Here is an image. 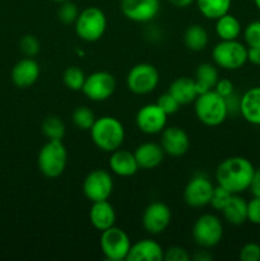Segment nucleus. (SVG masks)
<instances>
[{"mask_svg":"<svg viewBox=\"0 0 260 261\" xmlns=\"http://www.w3.org/2000/svg\"><path fill=\"white\" fill-rule=\"evenodd\" d=\"M255 167L245 157H229L222 161L216 170L217 184L231 194H242L249 190Z\"/></svg>","mask_w":260,"mask_h":261,"instance_id":"obj_1","label":"nucleus"},{"mask_svg":"<svg viewBox=\"0 0 260 261\" xmlns=\"http://www.w3.org/2000/svg\"><path fill=\"white\" fill-rule=\"evenodd\" d=\"M89 132L93 144L102 152L112 153L120 149L124 144V125L114 116H102L96 119Z\"/></svg>","mask_w":260,"mask_h":261,"instance_id":"obj_2","label":"nucleus"},{"mask_svg":"<svg viewBox=\"0 0 260 261\" xmlns=\"http://www.w3.org/2000/svg\"><path fill=\"white\" fill-rule=\"evenodd\" d=\"M194 111L199 121L205 126H219L228 116L226 98L214 89L201 93L194 101Z\"/></svg>","mask_w":260,"mask_h":261,"instance_id":"obj_3","label":"nucleus"},{"mask_svg":"<svg viewBox=\"0 0 260 261\" xmlns=\"http://www.w3.org/2000/svg\"><path fill=\"white\" fill-rule=\"evenodd\" d=\"M40 172L47 178L61 176L68 166V150L63 140H47L37 155Z\"/></svg>","mask_w":260,"mask_h":261,"instance_id":"obj_4","label":"nucleus"},{"mask_svg":"<svg viewBox=\"0 0 260 261\" xmlns=\"http://www.w3.org/2000/svg\"><path fill=\"white\" fill-rule=\"evenodd\" d=\"M75 33L82 41L96 42L105 35L107 28V18L103 10L97 7H88L79 12L74 23Z\"/></svg>","mask_w":260,"mask_h":261,"instance_id":"obj_5","label":"nucleus"},{"mask_svg":"<svg viewBox=\"0 0 260 261\" xmlns=\"http://www.w3.org/2000/svg\"><path fill=\"white\" fill-rule=\"evenodd\" d=\"M212 59L218 68L239 70L247 63V46L239 40H221L212 50Z\"/></svg>","mask_w":260,"mask_h":261,"instance_id":"obj_6","label":"nucleus"},{"mask_svg":"<svg viewBox=\"0 0 260 261\" xmlns=\"http://www.w3.org/2000/svg\"><path fill=\"white\" fill-rule=\"evenodd\" d=\"M193 239L201 249H212L222 241L223 223L216 214L205 213L199 217L193 226Z\"/></svg>","mask_w":260,"mask_h":261,"instance_id":"obj_7","label":"nucleus"},{"mask_svg":"<svg viewBox=\"0 0 260 261\" xmlns=\"http://www.w3.org/2000/svg\"><path fill=\"white\" fill-rule=\"evenodd\" d=\"M160 83V73L152 64L140 63L133 66L126 75V87L138 96L149 94Z\"/></svg>","mask_w":260,"mask_h":261,"instance_id":"obj_8","label":"nucleus"},{"mask_svg":"<svg viewBox=\"0 0 260 261\" xmlns=\"http://www.w3.org/2000/svg\"><path fill=\"white\" fill-rule=\"evenodd\" d=\"M99 246L107 260L121 261L126 260L132 242L124 229L114 226L101 232Z\"/></svg>","mask_w":260,"mask_h":261,"instance_id":"obj_9","label":"nucleus"},{"mask_svg":"<svg viewBox=\"0 0 260 261\" xmlns=\"http://www.w3.org/2000/svg\"><path fill=\"white\" fill-rule=\"evenodd\" d=\"M114 190V180L109 171L96 168L83 181V194L89 201L109 200Z\"/></svg>","mask_w":260,"mask_h":261,"instance_id":"obj_10","label":"nucleus"},{"mask_svg":"<svg viewBox=\"0 0 260 261\" xmlns=\"http://www.w3.org/2000/svg\"><path fill=\"white\" fill-rule=\"evenodd\" d=\"M116 89V79L111 73L105 70L94 71L86 76L82 92L87 98L94 102L109 99Z\"/></svg>","mask_w":260,"mask_h":261,"instance_id":"obj_11","label":"nucleus"},{"mask_svg":"<svg viewBox=\"0 0 260 261\" xmlns=\"http://www.w3.org/2000/svg\"><path fill=\"white\" fill-rule=\"evenodd\" d=\"M216 186L213 185L208 176L199 173L190 178L184 190V200L189 206L203 208L209 205L212 195Z\"/></svg>","mask_w":260,"mask_h":261,"instance_id":"obj_12","label":"nucleus"},{"mask_svg":"<svg viewBox=\"0 0 260 261\" xmlns=\"http://www.w3.org/2000/svg\"><path fill=\"white\" fill-rule=\"evenodd\" d=\"M168 115L157 103H148L140 107L135 116L138 129L148 135L161 134L167 124Z\"/></svg>","mask_w":260,"mask_h":261,"instance_id":"obj_13","label":"nucleus"},{"mask_svg":"<svg viewBox=\"0 0 260 261\" xmlns=\"http://www.w3.org/2000/svg\"><path fill=\"white\" fill-rule=\"evenodd\" d=\"M125 18L135 23H148L154 19L161 10L160 0H121L120 3Z\"/></svg>","mask_w":260,"mask_h":261,"instance_id":"obj_14","label":"nucleus"},{"mask_svg":"<svg viewBox=\"0 0 260 261\" xmlns=\"http://www.w3.org/2000/svg\"><path fill=\"white\" fill-rule=\"evenodd\" d=\"M172 213L168 205L161 201L150 203L143 212L142 223L145 231L150 234H160L168 228Z\"/></svg>","mask_w":260,"mask_h":261,"instance_id":"obj_15","label":"nucleus"},{"mask_svg":"<svg viewBox=\"0 0 260 261\" xmlns=\"http://www.w3.org/2000/svg\"><path fill=\"white\" fill-rule=\"evenodd\" d=\"M161 147L165 154L171 157H181L190 148V138L188 133L178 126H166L161 132Z\"/></svg>","mask_w":260,"mask_h":261,"instance_id":"obj_16","label":"nucleus"},{"mask_svg":"<svg viewBox=\"0 0 260 261\" xmlns=\"http://www.w3.org/2000/svg\"><path fill=\"white\" fill-rule=\"evenodd\" d=\"M40 65L33 58H27L18 61L12 69V82L17 88L25 89L32 87L40 78Z\"/></svg>","mask_w":260,"mask_h":261,"instance_id":"obj_17","label":"nucleus"},{"mask_svg":"<svg viewBox=\"0 0 260 261\" xmlns=\"http://www.w3.org/2000/svg\"><path fill=\"white\" fill-rule=\"evenodd\" d=\"M165 250L154 240L144 239L132 244L127 261H162Z\"/></svg>","mask_w":260,"mask_h":261,"instance_id":"obj_18","label":"nucleus"},{"mask_svg":"<svg viewBox=\"0 0 260 261\" xmlns=\"http://www.w3.org/2000/svg\"><path fill=\"white\" fill-rule=\"evenodd\" d=\"M89 222L97 231L103 232L115 226L116 212L109 200L94 201L89 209Z\"/></svg>","mask_w":260,"mask_h":261,"instance_id":"obj_19","label":"nucleus"},{"mask_svg":"<svg viewBox=\"0 0 260 261\" xmlns=\"http://www.w3.org/2000/svg\"><path fill=\"white\" fill-rule=\"evenodd\" d=\"M109 165L111 172L120 177H132L138 172V170H140L135 160L134 152H129L121 148L111 153Z\"/></svg>","mask_w":260,"mask_h":261,"instance_id":"obj_20","label":"nucleus"},{"mask_svg":"<svg viewBox=\"0 0 260 261\" xmlns=\"http://www.w3.org/2000/svg\"><path fill=\"white\" fill-rule=\"evenodd\" d=\"M134 155L139 168L153 170L162 163L165 158V150L158 143L147 142L138 145L137 149L134 150Z\"/></svg>","mask_w":260,"mask_h":261,"instance_id":"obj_21","label":"nucleus"},{"mask_svg":"<svg viewBox=\"0 0 260 261\" xmlns=\"http://www.w3.org/2000/svg\"><path fill=\"white\" fill-rule=\"evenodd\" d=\"M240 114L249 124L260 126V87L249 88L241 96Z\"/></svg>","mask_w":260,"mask_h":261,"instance_id":"obj_22","label":"nucleus"},{"mask_svg":"<svg viewBox=\"0 0 260 261\" xmlns=\"http://www.w3.org/2000/svg\"><path fill=\"white\" fill-rule=\"evenodd\" d=\"M168 93L172 94L176 101L184 106V105L193 103L199 96L198 89H196L195 81L189 76H180L176 78L168 87Z\"/></svg>","mask_w":260,"mask_h":261,"instance_id":"obj_23","label":"nucleus"},{"mask_svg":"<svg viewBox=\"0 0 260 261\" xmlns=\"http://www.w3.org/2000/svg\"><path fill=\"white\" fill-rule=\"evenodd\" d=\"M224 221L232 226H241L247 222V201L240 194H232L228 203L222 211Z\"/></svg>","mask_w":260,"mask_h":261,"instance_id":"obj_24","label":"nucleus"},{"mask_svg":"<svg viewBox=\"0 0 260 261\" xmlns=\"http://www.w3.org/2000/svg\"><path fill=\"white\" fill-rule=\"evenodd\" d=\"M219 79L218 70H217V65L211 63H203L196 68L195 71V81L196 89L198 93H205V92L212 91L216 87L217 82Z\"/></svg>","mask_w":260,"mask_h":261,"instance_id":"obj_25","label":"nucleus"},{"mask_svg":"<svg viewBox=\"0 0 260 261\" xmlns=\"http://www.w3.org/2000/svg\"><path fill=\"white\" fill-rule=\"evenodd\" d=\"M242 32V27L240 20L235 15L227 14L222 15L218 19H216V35L219 40L228 41L237 40Z\"/></svg>","mask_w":260,"mask_h":261,"instance_id":"obj_26","label":"nucleus"},{"mask_svg":"<svg viewBox=\"0 0 260 261\" xmlns=\"http://www.w3.org/2000/svg\"><path fill=\"white\" fill-rule=\"evenodd\" d=\"M209 36L205 28L200 24H191L184 33V43L191 51H203L208 46Z\"/></svg>","mask_w":260,"mask_h":261,"instance_id":"obj_27","label":"nucleus"},{"mask_svg":"<svg viewBox=\"0 0 260 261\" xmlns=\"http://www.w3.org/2000/svg\"><path fill=\"white\" fill-rule=\"evenodd\" d=\"M195 4L203 17L216 20L229 13L232 0H195Z\"/></svg>","mask_w":260,"mask_h":261,"instance_id":"obj_28","label":"nucleus"},{"mask_svg":"<svg viewBox=\"0 0 260 261\" xmlns=\"http://www.w3.org/2000/svg\"><path fill=\"white\" fill-rule=\"evenodd\" d=\"M42 133L47 140H63L66 127L59 116H47L42 122Z\"/></svg>","mask_w":260,"mask_h":261,"instance_id":"obj_29","label":"nucleus"},{"mask_svg":"<svg viewBox=\"0 0 260 261\" xmlns=\"http://www.w3.org/2000/svg\"><path fill=\"white\" fill-rule=\"evenodd\" d=\"M86 74L78 66H69L65 69L63 74V82L65 84V87L70 91H82L84 86V82H86Z\"/></svg>","mask_w":260,"mask_h":261,"instance_id":"obj_30","label":"nucleus"},{"mask_svg":"<svg viewBox=\"0 0 260 261\" xmlns=\"http://www.w3.org/2000/svg\"><path fill=\"white\" fill-rule=\"evenodd\" d=\"M71 121H73L74 126L78 129L89 130L96 121V116H94L93 111L87 106H79L74 110Z\"/></svg>","mask_w":260,"mask_h":261,"instance_id":"obj_31","label":"nucleus"},{"mask_svg":"<svg viewBox=\"0 0 260 261\" xmlns=\"http://www.w3.org/2000/svg\"><path fill=\"white\" fill-rule=\"evenodd\" d=\"M78 15L79 9L75 3H73L71 0L60 3V7L58 9V18L63 24H73V23H75Z\"/></svg>","mask_w":260,"mask_h":261,"instance_id":"obj_32","label":"nucleus"},{"mask_svg":"<svg viewBox=\"0 0 260 261\" xmlns=\"http://www.w3.org/2000/svg\"><path fill=\"white\" fill-rule=\"evenodd\" d=\"M244 40L247 47H260V20H252L244 28Z\"/></svg>","mask_w":260,"mask_h":261,"instance_id":"obj_33","label":"nucleus"},{"mask_svg":"<svg viewBox=\"0 0 260 261\" xmlns=\"http://www.w3.org/2000/svg\"><path fill=\"white\" fill-rule=\"evenodd\" d=\"M19 48L24 56H27V58H35L40 53V41H38V38L36 36L25 35L20 38Z\"/></svg>","mask_w":260,"mask_h":261,"instance_id":"obj_34","label":"nucleus"},{"mask_svg":"<svg viewBox=\"0 0 260 261\" xmlns=\"http://www.w3.org/2000/svg\"><path fill=\"white\" fill-rule=\"evenodd\" d=\"M231 196L232 194L229 193L228 190H226V189L222 188V186L217 185L216 188H214L213 195H212L211 201H209V205H211L214 211L222 212L224 206H226V204L228 203Z\"/></svg>","mask_w":260,"mask_h":261,"instance_id":"obj_35","label":"nucleus"},{"mask_svg":"<svg viewBox=\"0 0 260 261\" xmlns=\"http://www.w3.org/2000/svg\"><path fill=\"white\" fill-rule=\"evenodd\" d=\"M155 103H157L158 106H160L167 115L176 114V112L180 110V106H181V105L176 101L175 97H173L171 93H168V92L161 94V96L157 98V101H155Z\"/></svg>","mask_w":260,"mask_h":261,"instance_id":"obj_36","label":"nucleus"},{"mask_svg":"<svg viewBox=\"0 0 260 261\" xmlns=\"http://www.w3.org/2000/svg\"><path fill=\"white\" fill-rule=\"evenodd\" d=\"M240 260L242 261H260V245L249 242L240 250Z\"/></svg>","mask_w":260,"mask_h":261,"instance_id":"obj_37","label":"nucleus"},{"mask_svg":"<svg viewBox=\"0 0 260 261\" xmlns=\"http://www.w3.org/2000/svg\"><path fill=\"white\" fill-rule=\"evenodd\" d=\"M190 259V254L181 246L168 247L163 254V260L165 261H188Z\"/></svg>","mask_w":260,"mask_h":261,"instance_id":"obj_38","label":"nucleus"},{"mask_svg":"<svg viewBox=\"0 0 260 261\" xmlns=\"http://www.w3.org/2000/svg\"><path fill=\"white\" fill-rule=\"evenodd\" d=\"M247 222L260 226V198H255L247 201Z\"/></svg>","mask_w":260,"mask_h":261,"instance_id":"obj_39","label":"nucleus"},{"mask_svg":"<svg viewBox=\"0 0 260 261\" xmlns=\"http://www.w3.org/2000/svg\"><path fill=\"white\" fill-rule=\"evenodd\" d=\"M214 91L217 92L218 94H221L222 97H228L231 96L232 93L235 92V87H233V83H232L229 79H218V82H217L216 87H214Z\"/></svg>","mask_w":260,"mask_h":261,"instance_id":"obj_40","label":"nucleus"},{"mask_svg":"<svg viewBox=\"0 0 260 261\" xmlns=\"http://www.w3.org/2000/svg\"><path fill=\"white\" fill-rule=\"evenodd\" d=\"M240 101H241V97L237 96L235 92L231 94V96L226 97V103H227V109H228V114H236V112H240Z\"/></svg>","mask_w":260,"mask_h":261,"instance_id":"obj_41","label":"nucleus"},{"mask_svg":"<svg viewBox=\"0 0 260 261\" xmlns=\"http://www.w3.org/2000/svg\"><path fill=\"white\" fill-rule=\"evenodd\" d=\"M250 193L255 198H260V168L259 170H255L254 176H252L251 184H250L249 188Z\"/></svg>","mask_w":260,"mask_h":261,"instance_id":"obj_42","label":"nucleus"},{"mask_svg":"<svg viewBox=\"0 0 260 261\" xmlns=\"http://www.w3.org/2000/svg\"><path fill=\"white\" fill-rule=\"evenodd\" d=\"M247 61L260 66V47H247Z\"/></svg>","mask_w":260,"mask_h":261,"instance_id":"obj_43","label":"nucleus"},{"mask_svg":"<svg viewBox=\"0 0 260 261\" xmlns=\"http://www.w3.org/2000/svg\"><path fill=\"white\" fill-rule=\"evenodd\" d=\"M168 3L176 8H188L195 3V0H168Z\"/></svg>","mask_w":260,"mask_h":261,"instance_id":"obj_44","label":"nucleus"},{"mask_svg":"<svg viewBox=\"0 0 260 261\" xmlns=\"http://www.w3.org/2000/svg\"><path fill=\"white\" fill-rule=\"evenodd\" d=\"M254 4L256 7V9L260 12V0H254Z\"/></svg>","mask_w":260,"mask_h":261,"instance_id":"obj_45","label":"nucleus"},{"mask_svg":"<svg viewBox=\"0 0 260 261\" xmlns=\"http://www.w3.org/2000/svg\"><path fill=\"white\" fill-rule=\"evenodd\" d=\"M51 2H54V3H59V4H60V3L66 2V0H51Z\"/></svg>","mask_w":260,"mask_h":261,"instance_id":"obj_46","label":"nucleus"}]
</instances>
